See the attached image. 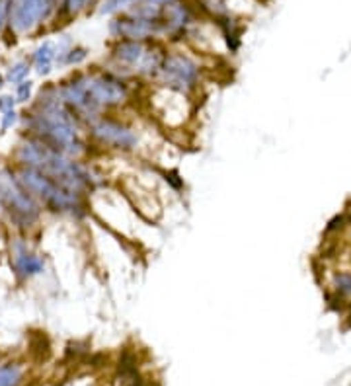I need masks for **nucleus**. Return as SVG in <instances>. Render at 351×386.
I'll return each instance as SVG.
<instances>
[{
	"instance_id": "obj_1",
	"label": "nucleus",
	"mask_w": 351,
	"mask_h": 386,
	"mask_svg": "<svg viewBox=\"0 0 351 386\" xmlns=\"http://www.w3.org/2000/svg\"><path fill=\"white\" fill-rule=\"evenodd\" d=\"M20 123L28 135L70 159L92 160L96 152L79 117L61 100L57 82H49L37 92L32 108L20 115Z\"/></svg>"
},
{
	"instance_id": "obj_2",
	"label": "nucleus",
	"mask_w": 351,
	"mask_h": 386,
	"mask_svg": "<svg viewBox=\"0 0 351 386\" xmlns=\"http://www.w3.org/2000/svg\"><path fill=\"white\" fill-rule=\"evenodd\" d=\"M14 166L35 168L61 183L70 192L90 197L106 185V176L92 164V160H74L47 147L46 143L26 135L14 148Z\"/></svg>"
},
{
	"instance_id": "obj_3",
	"label": "nucleus",
	"mask_w": 351,
	"mask_h": 386,
	"mask_svg": "<svg viewBox=\"0 0 351 386\" xmlns=\"http://www.w3.org/2000/svg\"><path fill=\"white\" fill-rule=\"evenodd\" d=\"M12 168L16 172L18 182L23 185V190L30 193L47 213L74 219V221H82L90 215L88 197L70 192L55 182L53 178H49L47 174L35 168H23V166H12Z\"/></svg>"
},
{
	"instance_id": "obj_4",
	"label": "nucleus",
	"mask_w": 351,
	"mask_h": 386,
	"mask_svg": "<svg viewBox=\"0 0 351 386\" xmlns=\"http://www.w3.org/2000/svg\"><path fill=\"white\" fill-rule=\"evenodd\" d=\"M94 110L100 115L117 114L137 100L135 80H127L110 68L79 70Z\"/></svg>"
},
{
	"instance_id": "obj_5",
	"label": "nucleus",
	"mask_w": 351,
	"mask_h": 386,
	"mask_svg": "<svg viewBox=\"0 0 351 386\" xmlns=\"http://www.w3.org/2000/svg\"><path fill=\"white\" fill-rule=\"evenodd\" d=\"M86 136L96 152L135 154L141 147L137 127L117 114H103L84 127Z\"/></svg>"
},
{
	"instance_id": "obj_6",
	"label": "nucleus",
	"mask_w": 351,
	"mask_h": 386,
	"mask_svg": "<svg viewBox=\"0 0 351 386\" xmlns=\"http://www.w3.org/2000/svg\"><path fill=\"white\" fill-rule=\"evenodd\" d=\"M0 211L22 232L37 227L43 215L41 205L18 182L14 168H0Z\"/></svg>"
},
{
	"instance_id": "obj_7",
	"label": "nucleus",
	"mask_w": 351,
	"mask_h": 386,
	"mask_svg": "<svg viewBox=\"0 0 351 386\" xmlns=\"http://www.w3.org/2000/svg\"><path fill=\"white\" fill-rule=\"evenodd\" d=\"M203 82V67L199 61L183 51H166L159 74L152 84L176 90L185 96H195Z\"/></svg>"
},
{
	"instance_id": "obj_8",
	"label": "nucleus",
	"mask_w": 351,
	"mask_h": 386,
	"mask_svg": "<svg viewBox=\"0 0 351 386\" xmlns=\"http://www.w3.org/2000/svg\"><path fill=\"white\" fill-rule=\"evenodd\" d=\"M148 103L152 117L170 131H180L181 127L192 119L193 98L181 92L168 90L157 84H150L148 88Z\"/></svg>"
},
{
	"instance_id": "obj_9",
	"label": "nucleus",
	"mask_w": 351,
	"mask_h": 386,
	"mask_svg": "<svg viewBox=\"0 0 351 386\" xmlns=\"http://www.w3.org/2000/svg\"><path fill=\"white\" fill-rule=\"evenodd\" d=\"M110 35L115 39H131V41H159L164 37V30L160 20L143 18L131 12H123L115 16L108 26Z\"/></svg>"
},
{
	"instance_id": "obj_10",
	"label": "nucleus",
	"mask_w": 351,
	"mask_h": 386,
	"mask_svg": "<svg viewBox=\"0 0 351 386\" xmlns=\"http://www.w3.org/2000/svg\"><path fill=\"white\" fill-rule=\"evenodd\" d=\"M55 12V0H10L8 26L16 34H30L49 20Z\"/></svg>"
},
{
	"instance_id": "obj_11",
	"label": "nucleus",
	"mask_w": 351,
	"mask_h": 386,
	"mask_svg": "<svg viewBox=\"0 0 351 386\" xmlns=\"http://www.w3.org/2000/svg\"><path fill=\"white\" fill-rule=\"evenodd\" d=\"M12 272L22 281H30L46 272V258L23 236H14L8 244Z\"/></svg>"
},
{
	"instance_id": "obj_12",
	"label": "nucleus",
	"mask_w": 351,
	"mask_h": 386,
	"mask_svg": "<svg viewBox=\"0 0 351 386\" xmlns=\"http://www.w3.org/2000/svg\"><path fill=\"white\" fill-rule=\"evenodd\" d=\"M160 23L164 30V37L168 39H183L192 32L195 23V10L188 0H172L160 6Z\"/></svg>"
},
{
	"instance_id": "obj_13",
	"label": "nucleus",
	"mask_w": 351,
	"mask_h": 386,
	"mask_svg": "<svg viewBox=\"0 0 351 386\" xmlns=\"http://www.w3.org/2000/svg\"><path fill=\"white\" fill-rule=\"evenodd\" d=\"M57 63V45L53 41L39 43L32 57V68L39 77H49L53 72V67Z\"/></svg>"
},
{
	"instance_id": "obj_14",
	"label": "nucleus",
	"mask_w": 351,
	"mask_h": 386,
	"mask_svg": "<svg viewBox=\"0 0 351 386\" xmlns=\"http://www.w3.org/2000/svg\"><path fill=\"white\" fill-rule=\"evenodd\" d=\"M23 380V369L18 363L0 367V386H20Z\"/></svg>"
},
{
	"instance_id": "obj_15",
	"label": "nucleus",
	"mask_w": 351,
	"mask_h": 386,
	"mask_svg": "<svg viewBox=\"0 0 351 386\" xmlns=\"http://www.w3.org/2000/svg\"><path fill=\"white\" fill-rule=\"evenodd\" d=\"M30 72H32V63H28V61H16V63H12L8 72H6V82L20 84L23 80H28Z\"/></svg>"
},
{
	"instance_id": "obj_16",
	"label": "nucleus",
	"mask_w": 351,
	"mask_h": 386,
	"mask_svg": "<svg viewBox=\"0 0 351 386\" xmlns=\"http://www.w3.org/2000/svg\"><path fill=\"white\" fill-rule=\"evenodd\" d=\"M92 2H94V0H63V2H61V8H59V14H61V18H65V20H72V18H77L84 8H88Z\"/></svg>"
},
{
	"instance_id": "obj_17",
	"label": "nucleus",
	"mask_w": 351,
	"mask_h": 386,
	"mask_svg": "<svg viewBox=\"0 0 351 386\" xmlns=\"http://www.w3.org/2000/svg\"><path fill=\"white\" fill-rule=\"evenodd\" d=\"M88 49L82 45H74L68 49L67 53H65V57L61 61V65L63 67H80V65H84L86 63V59H88Z\"/></svg>"
},
{
	"instance_id": "obj_18",
	"label": "nucleus",
	"mask_w": 351,
	"mask_h": 386,
	"mask_svg": "<svg viewBox=\"0 0 351 386\" xmlns=\"http://www.w3.org/2000/svg\"><path fill=\"white\" fill-rule=\"evenodd\" d=\"M18 103H32L34 100V80H23L20 84H16V94H14Z\"/></svg>"
},
{
	"instance_id": "obj_19",
	"label": "nucleus",
	"mask_w": 351,
	"mask_h": 386,
	"mask_svg": "<svg viewBox=\"0 0 351 386\" xmlns=\"http://www.w3.org/2000/svg\"><path fill=\"white\" fill-rule=\"evenodd\" d=\"M137 0H106L100 8V14H115V12L129 10Z\"/></svg>"
},
{
	"instance_id": "obj_20",
	"label": "nucleus",
	"mask_w": 351,
	"mask_h": 386,
	"mask_svg": "<svg viewBox=\"0 0 351 386\" xmlns=\"http://www.w3.org/2000/svg\"><path fill=\"white\" fill-rule=\"evenodd\" d=\"M18 123H20V114L16 110H10V112L2 114L0 115V135H6Z\"/></svg>"
},
{
	"instance_id": "obj_21",
	"label": "nucleus",
	"mask_w": 351,
	"mask_h": 386,
	"mask_svg": "<svg viewBox=\"0 0 351 386\" xmlns=\"http://www.w3.org/2000/svg\"><path fill=\"white\" fill-rule=\"evenodd\" d=\"M16 98L12 94H0V114H6L10 110H16Z\"/></svg>"
},
{
	"instance_id": "obj_22",
	"label": "nucleus",
	"mask_w": 351,
	"mask_h": 386,
	"mask_svg": "<svg viewBox=\"0 0 351 386\" xmlns=\"http://www.w3.org/2000/svg\"><path fill=\"white\" fill-rule=\"evenodd\" d=\"M10 16V0H0V32L8 26Z\"/></svg>"
},
{
	"instance_id": "obj_23",
	"label": "nucleus",
	"mask_w": 351,
	"mask_h": 386,
	"mask_svg": "<svg viewBox=\"0 0 351 386\" xmlns=\"http://www.w3.org/2000/svg\"><path fill=\"white\" fill-rule=\"evenodd\" d=\"M4 84H6V77H2V74H0V88H2Z\"/></svg>"
},
{
	"instance_id": "obj_24",
	"label": "nucleus",
	"mask_w": 351,
	"mask_h": 386,
	"mask_svg": "<svg viewBox=\"0 0 351 386\" xmlns=\"http://www.w3.org/2000/svg\"><path fill=\"white\" fill-rule=\"evenodd\" d=\"M129 386H143L141 383H133V385H129Z\"/></svg>"
},
{
	"instance_id": "obj_25",
	"label": "nucleus",
	"mask_w": 351,
	"mask_h": 386,
	"mask_svg": "<svg viewBox=\"0 0 351 386\" xmlns=\"http://www.w3.org/2000/svg\"><path fill=\"white\" fill-rule=\"evenodd\" d=\"M0 168H2V166H0Z\"/></svg>"
}]
</instances>
